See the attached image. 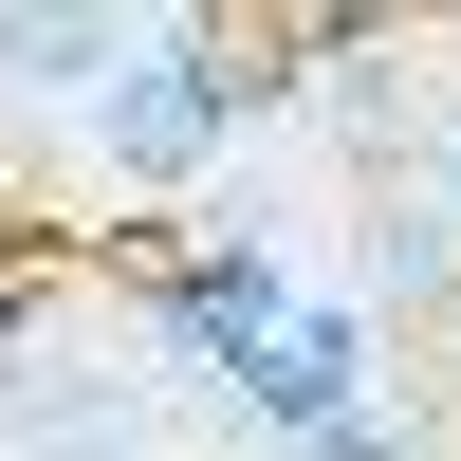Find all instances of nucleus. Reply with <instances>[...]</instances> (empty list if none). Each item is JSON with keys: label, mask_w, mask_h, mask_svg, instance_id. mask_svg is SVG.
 I'll return each mask as SVG.
<instances>
[{"label": "nucleus", "mask_w": 461, "mask_h": 461, "mask_svg": "<svg viewBox=\"0 0 461 461\" xmlns=\"http://www.w3.org/2000/svg\"><path fill=\"white\" fill-rule=\"evenodd\" d=\"M258 93H277V74H240L221 19H130V56H111V93H93V148H111L130 185H185Z\"/></svg>", "instance_id": "1"}, {"label": "nucleus", "mask_w": 461, "mask_h": 461, "mask_svg": "<svg viewBox=\"0 0 461 461\" xmlns=\"http://www.w3.org/2000/svg\"><path fill=\"white\" fill-rule=\"evenodd\" d=\"M0 443H19V461H148V406L111 388V369H37V351H19V388H0Z\"/></svg>", "instance_id": "2"}, {"label": "nucleus", "mask_w": 461, "mask_h": 461, "mask_svg": "<svg viewBox=\"0 0 461 461\" xmlns=\"http://www.w3.org/2000/svg\"><path fill=\"white\" fill-rule=\"evenodd\" d=\"M130 19H0V93H111Z\"/></svg>", "instance_id": "3"}, {"label": "nucleus", "mask_w": 461, "mask_h": 461, "mask_svg": "<svg viewBox=\"0 0 461 461\" xmlns=\"http://www.w3.org/2000/svg\"><path fill=\"white\" fill-rule=\"evenodd\" d=\"M369 295H388V314H443V295H461V240H443L425 203H406V185L369 203Z\"/></svg>", "instance_id": "4"}]
</instances>
